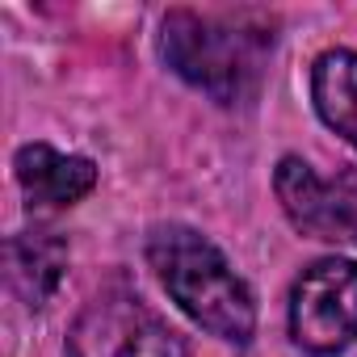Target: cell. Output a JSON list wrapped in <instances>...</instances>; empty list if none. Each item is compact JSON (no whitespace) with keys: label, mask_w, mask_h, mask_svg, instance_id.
Instances as JSON below:
<instances>
[{"label":"cell","mask_w":357,"mask_h":357,"mask_svg":"<svg viewBox=\"0 0 357 357\" xmlns=\"http://www.w3.org/2000/svg\"><path fill=\"white\" fill-rule=\"evenodd\" d=\"M160 43H164V59L176 76L190 80L202 93H211L215 101L231 105L261 89L273 34L248 26L244 17L172 9L164 17Z\"/></svg>","instance_id":"cell-2"},{"label":"cell","mask_w":357,"mask_h":357,"mask_svg":"<svg viewBox=\"0 0 357 357\" xmlns=\"http://www.w3.org/2000/svg\"><path fill=\"white\" fill-rule=\"evenodd\" d=\"M273 190H278L286 219L303 236L328 240V244H357V181L353 176L328 181L307 160L286 155L278 164Z\"/></svg>","instance_id":"cell-5"},{"label":"cell","mask_w":357,"mask_h":357,"mask_svg":"<svg viewBox=\"0 0 357 357\" xmlns=\"http://www.w3.org/2000/svg\"><path fill=\"white\" fill-rule=\"evenodd\" d=\"M68 269V248L51 231H22L9 248V278L30 307H43Z\"/></svg>","instance_id":"cell-8"},{"label":"cell","mask_w":357,"mask_h":357,"mask_svg":"<svg viewBox=\"0 0 357 357\" xmlns=\"http://www.w3.org/2000/svg\"><path fill=\"white\" fill-rule=\"evenodd\" d=\"M290 336L307 353H340L357 336V265L324 257L307 265L290 290Z\"/></svg>","instance_id":"cell-4"},{"label":"cell","mask_w":357,"mask_h":357,"mask_svg":"<svg viewBox=\"0 0 357 357\" xmlns=\"http://www.w3.org/2000/svg\"><path fill=\"white\" fill-rule=\"evenodd\" d=\"M17 168V181L30 198V206L55 211V206H72L80 202L93 185H97V168L84 155H68L55 151L47 143H26L13 160Z\"/></svg>","instance_id":"cell-6"},{"label":"cell","mask_w":357,"mask_h":357,"mask_svg":"<svg viewBox=\"0 0 357 357\" xmlns=\"http://www.w3.org/2000/svg\"><path fill=\"white\" fill-rule=\"evenodd\" d=\"M68 357H190V349L139 294L101 290L72 319Z\"/></svg>","instance_id":"cell-3"},{"label":"cell","mask_w":357,"mask_h":357,"mask_svg":"<svg viewBox=\"0 0 357 357\" xmlns=\"http://www.w3.org/2000/svg\"><path fill=\"white\" fill-rule=\"evenodd\" d=\"M147 261L172 303L181 307L198 328L219 340L248 344L257 332V303L231 261L194 227L164 223L147 236Z\"/></svg>","instance_id":"cell-1"},{"label":"cell","mask_w":357,"mask_h":357,"mask_svg":"<svg viewBox=\"0 0 357 357\" xmlns=\"http://www.w3.org/2000/svg\"><path fill=\"white\" fill-rule=\"evenodd\" d=\"M311 101L324 126L357 147V51H324L311 68Z\"/></svg>","instance_id":"cell-7"}]
</instances>
